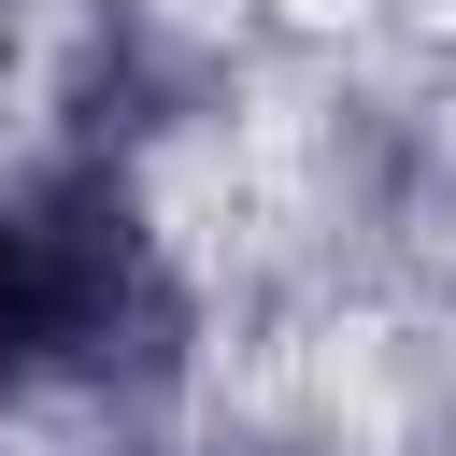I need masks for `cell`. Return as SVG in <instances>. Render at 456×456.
Wrapping results in <instances>:
<instances>
[{"label": "cell", "mask_w": 456, "mask_h": 456, "mask_svg": "<svg viewBox=\"0 0 456 456\" xmlns=\"http://www.w3.org/2000/svg\"><path fill=\"white\" fill-rule=\"evenodd\" d=\"M157 342H185V271L157 256L142 185L114 157L0 185V385H114Z\"/></svg>", "instance_id": "obj_1"}]
</instances>
